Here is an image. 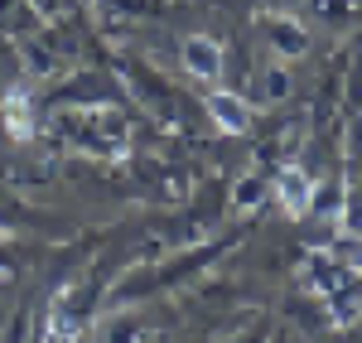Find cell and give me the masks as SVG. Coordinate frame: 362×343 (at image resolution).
Masks as SVG:
<instances>
[{
    "instance_id": "1",
    "label": "cell",
    "mask_w": 362,
    "mask_h": 343,
    "mask_svg": "<svg viewBox=\"0 0 362 343\" xmlns=\"http://www.w3.org/2000/svg\"><path fill=\"white\" fill-rule=\"evenodd\" d=\"M184 68L203 83H218L223 78V44L208 39V34H189L184 39Z\"/></svg>"
},
{
    "instance_id": "2",
    "label": "cell",
    "mask_w": 362,
    "mask_h": 343,
    "mask_svg": "<svg viewBox=\"0 0 362 343\" xmlns=\"http://www.w3.org/2000/svg\"><path fill=\"white\" fill-rule=\"evenodd\" d=\"M276 199H280V208H285L290 218L309 213V199H314V184H309V174H305V170H295V165H285V170L276 174Z\"/></svg>"
},
{
    "instance_id": "3",
    "label": "cell",
    "mask_w": 362,
    "mask_h": 343,
    "mask_svg": "<svg viewBox=\"0 0 362 343\" xmlns=\"http://www.w3.org/2000/svg\"><path fill=\"white\" fill-rule=\"evenodd\" d=\"M208 112H213V121L223 126L227 136H242V131L251 126V107L237 97V92H213V97H208Z\"/></svg>"
},
{
    "instance_id": "4",
    "label": "cell",
    "mask_w": 362,
    "mask_h": 343,
    "mask_svg": "<svg viewBox=\"0 0 362 343\" xmlns=\"http://www.w3.org/2000/svg\"><path fill=\"white\" fill-rule=\"evenodd\" d=\"M5 131H10V141H29V136L39 131L25 87H10V92H5Z\"/></svg>"
},
{
    "instance_id": "5",
    "label": "cell",
    "mask_w": 362,
    "mask_h": 343,
    "mask_svg": "<svg viewBox=\"0 0 362 343\" xmlns=\"http://www.w3.org/2000/svg\"><path fill=\"white\" fill-rule=\"evenodd\" d=\"M58 315V310H54ZM44 339H78V324H73V319H49V329H44Z\"/></svg>"
},
{
    "instance_id": "6",
    "label": "cell",
    "mask_w": 362,
    "mask_h": 343,
    "mask_svg": "<svg viewBox=\"0 0 362 343\" xmlns=\"http://www.w3.org/2000/svg\"><path fill=\"white\" fill-rule=\"evenodd\" d=\"M353 276H358V281H362V242H358V247H353Z\"/></svg>"
}]
</instances>
